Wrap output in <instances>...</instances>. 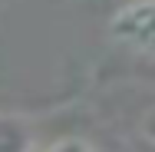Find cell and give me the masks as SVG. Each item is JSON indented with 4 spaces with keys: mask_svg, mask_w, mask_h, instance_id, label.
I'll list each match as a JSON object with an SVG mask.
<instances>
[{
    "mask_svg": "<svg viewBox=\"0 0 155 152\" xmlns=\"http://www.w3.org/2000/svg\"><path fill=\"white\" fill-rule=\"evenodd\" d=\"M109 36L135 53L155 56V0H129L109 20Z\"/></svg>",
    "mask_w": 155,
    "mask_h": 152,
    "instance_id": "6da1fadb",
    "label": "cell"
},
{
    "mask_svg": "<svg viewBox=\"0 0 155 152\" xmlns=\"http://www.w3.org/2000/svg\"><path fill=\"white\" fill-rule=\"evenodd\" d=\"M33 146V122L17 113H0V152H30Z\"/></svg>",
    "mask_w": 155,
    "mask_h": 152,
    "instance_id": "7a4b0ae2",
    "label": "cell"
},
{
    "mask_svg": "<svg viewBox=\"0 0 155 152\" xmlns=\"http://www.w3.org/2000/svg\"><path fill=\"white\" fill-rule=\"evenodd\" d=\"M142 136H145V139L155 146V106L145 113V119H142Z\"/></svg>",
    "mask_w": 155,
    "mask_h": 152,
    "instance_id": "3957f363",
    "label": "cell"
},
{
    "mask_svg": "<svg viewBox=\"0 0 155 152\" xmlns=\"http://www.w3.org/2000/svg\"><path fill=\"white\" fill-rule=\"evenodd\" d=\"M50 149H93V146L83 139H56V142H50Z\"/></svg>",
    "mask_w": 155,
    "mask_h": 152,
    "instance_id": "277c9868",
    "label": "cell"
}]
</instances>
